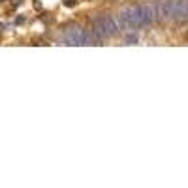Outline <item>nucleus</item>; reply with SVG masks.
<instances>
[{
	"label": "nucleus",
	"mask_w": 188,
	"mask_h": 188,
	"mask_svg": "<svg viewBox=\"0 0 188 188\" xmlns=\"http://www.w3.org/2000/svg\"><path fill=\"white\" fill-rule=\"evenodd\" d=\"M115 19L121 28H139V26H147L152 21H156V13L152 4L128 6V8H122Z\"/></svg>",
	"instance_id": "obj_1"
},
{
	"label": "nucleus",
	"mask_w": 188,
	"mask_h": 188,
	"mask_svg": "<svg viewBox=\"0 0 188 188\" xmlns=\"http://www.w3.org/2000/svg\"><path fill=\"white\" fill-rule=\"evenodd\" d=\"M92 26L98 30L103 38H109V36H115L117 30H119V25H117V19L115 17H109V15H100L92 21Z\"/></svg>",
	"instance_id": "obj_2"
},
{
	"label": "nucleus",
	"mask_w": 188,
	"mask_h": 188,
	"mask_svg": "<svg viewBox=\"0 0 188 188\" xmlns=\"http://www.w3.org/2000/svg\"><path fill=\"white\" fill-rule=\"evenodd\" d=\"M66 41L70 45H85L87 43V36H85V30H81V28H70L66 30Z\"/></svg>",
	"instance_id": "obj_3"
},
{
	"label": "nucleus",
	"mask_w": 188,
	"mask_h": 188,
	"mask_svg": "<svg viewBox=\"0 0 188 188\" xmlns=\"http://www.w3.org/2000/svg\"><path fill=\"white\" fill-rule=\"evenodd\" d=\"M85 36H87V43H88V45H102V41H103V36H102V34L96 30V28L87 30ZM87 43H85V45H87Z\"/></svg>",
	"instance_id": "obj_4"
},
{
	"label": "nucleus",
	"mask_w": 188,
	"mask_h": 188,
	"mask_svg": "<svg viewBox=\"0 0 188 188\" xmlns=\"http://www.w3.org/2000/svg\"><path fill=\"white\" fill-rule=\"evenodd\" d=\"M139 41V38L136 36V34H128L126 36V43H137Z\"/></svg>",
	"instance_id": "obj_5"
},
{
	"label": "nucleus",
	"mask_w": 188,
	"mask_h": 188,
	"mask_svg": "<svg viewBox=\"0 0 188 188\" xmlns=\"http://www.w3.org/2000/svg\"><path fill=\"white\" fill-rule=\"evenodd\" d=\"M75 4H77V0H64V6H66V8H73Z\"/></svg>",
	"instance_id": "obj_6"
},
{
	"label": "nucleus",
	"mask_w": 188,
	"mask_h": 188,
	"mask_svg": "<svg viewBox=\"0 0 188 188\" xmlns=\"http://www.w3.org/2000/svg\"><path fill=\"white\" fill-rule=\"evenodd\" d=\"M15 23H17V25H23V23H25V17H23V15H17V17H15Z\"/></svg>",
	"instance_id": "obj_7"
}]
</instances>
